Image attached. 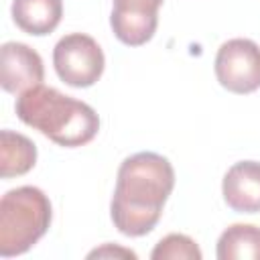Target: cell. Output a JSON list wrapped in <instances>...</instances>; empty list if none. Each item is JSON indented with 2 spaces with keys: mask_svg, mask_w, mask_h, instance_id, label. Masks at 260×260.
<instances>
[{
  "mask_svg": "<svg viewBox=\"0 0 260 260\" xmlns=\"http://www.w3.org/2000/svg\"><path fill=\"white\" fill-rule=\"evenodd\" d=\"M173 189L175 169L162 154L146 150L124 158L110 203L114 228L128 238L146 236L156 228Z\"/></svg>",
  "mask_w": 260,
  "mask_h": 260,
  "instance_id": "6da1fadb",
  "label": "cell"
},
{
  "mask_svg": "<svg viewBox=\"0 0 260 260\" xmlns=\"http://www.w3.org/2000/svg\"><path fill=\"white\" fill-rule=\"evenodd\" d=\"M45 79V65L41 55L24 43L8 41L0 49V83L2 89L14 95L41 85Z\"/></svg>",
  "mask_w": 260,
  "mask_h": 260,
  "instance_id": "52a82bcc",
  "label": "cell"
},
{
  "mask_svg": "<svg viewBox=\"0 0 260 260\" xmlns=\"http://www.w3.org/2000/svg\"><path fill=\"white\" fill-rule=\"evenodd\" d=\"M201 250L197 242L185 234H169L156 242L150 252L152 260H201Z\"/></svg>",
  "mask_w": 260,
  "mask_h": 260,
  "instance_id": "7c38bea8",
  "label": "cell"
},
{
  "mask_svg": "<svg viewBox=\"0 0 260 260\" xmlns=\"http://www.w3.org/2000/svg\"><path fill=\"white\" fill-rule=\"evenodd\" d=\"M110 26L114 37L126 47L148 43L158 26V8L162 0H112Z\"/></svg>",
  "mask_w": 260,
  "mask_h": 260,
  "instance_id": "8992f818",
  "label": "cell"
},
{
  "mask_svg": "<svg viewBox=\"0 0 260 260\" xmlns=\"http://www.w3.org/2000/svg\"><path fill=\"white\" fill-rule=\"evenodd\" d=\"M221 195L230 209L238 213L260 211V162L240 160L228 169L221 181Z\"/></svg>",
  "mask_w": 260,
  "mask_h": 260,
  "instance_id": "ba28073f",
  "label": "cell"
},
{
  "mask_svg": "<svg viewBox=\"0 0 260 260\" xmlns=\"http://www.w3.org/2000/svg\"><path fill=\"white\" fill-rule=\"evenodd\" d=\"M51 201L39 187L22 185L0 199V256L12 258L28 252L49 230Z\"/></svg>",
  "mask_w": 260,
  "mask_h": 260,
  "instance_id": "3957f363",
  "label": "cell"
},
{
  "mask_svg": "<svg viewBox=\"0 0 260 260\" xmlns=\"http://www.w3.org/2000/svg\"><path fill=\"white\" fill-rule=\"evenodd\" d=\"M132 258L136 260V254L128 248H120V246H114V244H104L102 248H95L87 254V258Z\"/></svg>",
  "mask_w": 260,
  "mask_h": 260,
  "instance_id": "4fadbf2b",
  "label": "cell"
},
{
  "mask_svg": "<svg viewBox=\"0 0 260 260\" xmlns=\"http://www.w3.org/2000/svg\"><path fill=\"white\" fill-rule=\"evenodd\" d=\"M14 110L22 124L65 148L83 146L100 132V116L89 104L43 83L20 93Z\"/></svg>",
  "mask_w": 260,
  "mask_h": 260,
  "instance_id": "7a4b0ae2",
  "label": "cell"
},
{
  "mask_svg": "<svg viewBox=\"0 0 260 260\" xmlns=\"http://www.w3.org/2000/svg\"><path fill=\"white\" fill-rule=\"evenodd\" d=\"M219 260H260V228L252 223H234L225 228L215 250Z\"/></svg>",
  "mask_w": 260,
  "mask_h": 260,
  "instance_id": "8fae6325",
  "label": "cell"
},
{
  "mask_svg": "<svg viewBox=\"0 0 260 260\" xmlns=\"http://www.w3.org/2000/svg\"><path fill=\"white\" fill-rule=\"evenodd\" d=\"M53 67L67 85L91 87L104 73L106 57L95 39L85 32H69L53 49Z\"/></svg>",
  "mask_w": 260,
  "mask_h": 260,
  "instance_id": "277c9868",
  "label": "cell"
},
{
  "mask_svg": "<svg viewBox=\"0 0 260 260\" xmlns=\"http://www.w3.org/2000/svg\"><path fill=\"white\" fill-rule=\"evenodd\" d=\"M215 77L232 93H252L260 87V47L250 39H230L215 55Z\"/></svg>",
  "mask_w": 260,
  "mask_h": 260,
  "instance_id": "5b68a950",
  "label": "cell"
},
{
  "mask_svg": "<svg viewBox=\"0 0 260 260\" xmlns=\"http://www.w3.org/2000/svg\"><path fill=\"white\" fill-rule=\"evenodd\" d=\"M37 162L35 142L14 130L0 132V177L12 179L26 175Z\"/></svg>",
  "mask_w": 260,
  "mask_h": 260,
  "instance_id": "30bf717a",
  "label": "cell"
},
{
  "mask_svg": "<svg viewBox=\"0 0 260 260\" xmlns=\"http://www.w3.org/2000/svg\"><path fill=\"white\" fill-rule=\"evenodd\" d=\"M14 24L32 37L51 35L63 16L61 0H12L10 8Z\"/></svg>",
  "mask_w": 260,
  "mask_h": 260,
  "instance_id": "9c48e42d",
  "label": "cell"
}]
</instances>
